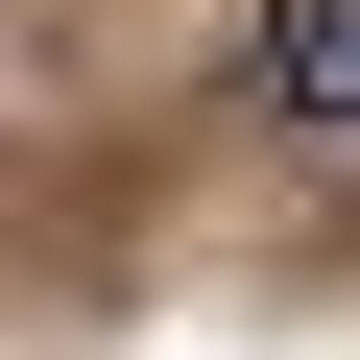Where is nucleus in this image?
<instances>
[{
	"instance_id": "1",
	"label": "nucleus",
	"mask_w": 360,
	"mask_h": 360,
	"mask_svg": "<svg viewBox=\"0 0 360 360\" xmlns=\"http://www.w3.org/2000/svg\"><path fill=\"white\" fill-rule=\"evenodd\" d=\"M264 120H360V0H264Z\"/></svg>"
}]
</instances>
